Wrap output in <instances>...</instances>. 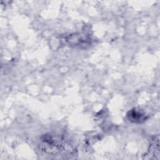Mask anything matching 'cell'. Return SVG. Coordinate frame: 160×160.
I'll return each instance as SVG.
<instances>
[{
  "mask_svg": "<svg viewBox=\"0 0 160 160\" xmlns=\"http://www.w3.org/2000/svg\"><path fill=\"white\" fill-rule=\"evenodd\" d=\"M129 116V119L131 118V120H133L134 122H141V120L144 119V115L138 111H131Z\"/></svg>",
  "mask_w": 160,
  "mask_h": 160,
  "instance_id": "1",
  "label": "cell"
}]
</instances>
